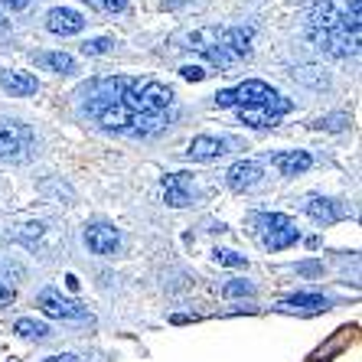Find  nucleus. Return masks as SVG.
<instances>
[{
  "label": "nucleus",
  "instance_id": "nucleus-1",
  "mask_svg": "<svg viewBox=\"0 0 362 362\" xmlns=\"http://www.w3.org/2000/svg\"><path fill=\"white\" fill-rule=\"evenodd\" d=\"M271 95H274V92H271L264 82H258V78H248V82H242L238 88H228V92L216 95V105H219V108H232V105L255 108V105H264Z\"/></svg>",
  "mask_w": 362,
  "mask_h": 362
},
{
  "label": "nucleus",
  "instance_id": "nucleus-2",
  "mask_svg": "<svg viewBox=\"0 0 362 362\" xmlns=\"http://www.w3.org/2000/svg\"><path fill=\"white\" fill-rule=\"evenodd\" d=\"M33 147V131L17 121H0V157H26Z\"/></svg>",
  "mask_w": 362,
  "mask_h": 362
},
{
  "label": "nucleus",
  "instance_id": "nucleus-3",
  "mask_svg": "<svg viewBox=\"0 0 362 362\" xmlns=\"http://www.w3.org/2000/svg\"><path fill=\"white\" fill-rule=\"evenodd\" d=\"M40 310L46 313V317H56V320H85V317H88V310H85L82 303L66 300V297H59L56 291H42Z\"/></svg>",
  "mask_w": 362,
  "mask_h": 362
},
{
  "label": "nucleus",
  "instance_id": "nucleus-4",
  "mask_svg": "<svg viewBox=\"0 0 362 362\" xmlns=\"http://www.w3.org/2000/svg\"><path fill=\"white\" fill-rule=\"evenodd\" d=\"M137 101L144 115H167V108L173 105V88L163 82H141Z\"/></svg>",
  "mask_w": 362,
  "mask_h": 362
},
{
  "label": "nucleus",
  "instance_id": "nucleus-5",
  "mask_svg": "<svg viewBox=\"0 0 362 362\" xmlns=\"http://www.w3.org/2000/svg\"><path fill=\"white\" fill-rule=\"evenodd\" d=\"M46 30L56 36H76L85 30V17L72 7H56L46 13Z\"/></svg>",
  "mask_w": 362,
  "mask_h": 362
},
{
  "label": "nucleus",
  "instance_id": "nucleus-6",
  "mask_svg": "<svg viewBox=\"0 0 362 362\" xmlns=\"http://www.w3.org/2000/svg\"><path fill=\"white\" fill-rule=\"evenodd\" d=\"M85 245L92 248L95 255H115L121 245V235L115 226H105V222H98V226H88L85 228Z\"/></svg>",
  "mask_w": 362,
  "mask_h": 362
},
{
  "label": "nucleus",
  "instance_id": "nucleus-7",
  "mask_svg": "<svg viewBox=\"0 0 362 362\" xmlns=\"http://www.w3.org/2000/svg\"><path fill=\"white\" fill-rule=\"evenodd\" d=\"M262 177H264L262 163H255V160H238V163H232V167H228L226 183H228V189H235V193H245V189H252V186L258 183Z\"/></svg>",
  "mask_w": 362,
  "mask_h": 362
},
{
  "label": "nucleus",
  "instance_id": "nucleus-8",
  "mask_svg": "<svg viewBox=\"0 0 362 362\" xmlns=\"http://www.w3.org/2000/svg\"><path fill=\"white\" fill-rule=\"evenodd\" d=\"M226 147L228 144L226 141H219V137H209V134H199V137H193L189 141V157L193 160H216V157H222L226 153Z\"/></svg>",
  "mask_w": 362,
  "mask_h": 362
},
{
  "label": "nucleus",
  "instance_id": "nucleus-9",
  "mask_svg": "<svg viewBox=\"0 0 362 362\" xmlns=\"http://www.w3.org/2000/svg\"><path fill=\"white\" fill-rule=\"evenodd\" d=\"M313 157L307 151H284L274 157V167L284 173V177H297V173H303V170H310Z\"/></svg>",
  "mask_w": 362,
  "mask_h": 362
},
{
  "label": "nucleus",
  "instance_id": "nucleus-10",
  "mask_svg": "<svg viewBox=\"0 0 362 362\" xmlns=\"http://www.w3.org/2000/svg\"><path fill=\"white\" fill-rule=\"evenodd\" d=\"M248 42H252V30H248V26H232V30H222V46H226L235 59H245V56H248V49H252Z\"/></svg>",
  "mask_w": 362,
  "mask_h": 362
},
{
  "label": "nucleus",
  "instance_id": "nucleus-11",
  "mask_svg": "<svg viewBox=\"0 0 362 362\" xmlns=\"http://www.w3.org/2000/svg\"><path fill=\"white\" fill-rule=\"evenodd\" d=\"M0 85H4L10 95H36V88H40L36 76H30V72H4Z\"/></svg>",
  "mask_w": 362,
  "mask_h": 362
},
{
  "label": "nucleus",
  "instance_id": "nucleus-12",
  "mask_svg": "<svg viewBox=\"0 0 362 362\" xmlns=\"http://www.w3.org/2000/svg\"><path fill=\"white\" fill-rule=\"evenodd\" d=\"M307 216L313 222H337L343 219V206L333 199H310L307 202Z\"/></svg>",
  "mask_w": 362,
  "mask_h": 362
},
{
  "label": "nucleus",
  "instance_id": "nucleus-13",
  "mask_svg": "<svg viewBox=\"0 0 362 362\" xmlns=\"http://www.w3.org/2000/svg\"><path fill=\"white\" fill-rule=\"evenodd\" d=\"M186 183H189V177H186V173H170V177H163V189H167V202H170V206L183 209L186 202H189V196H186Z\"/></svg>",
  "mask_w": 362,
  "mask_h": 362
},
{
  "label": "nucleus",
  "instance_id": "nucleus-14",
  "mask_svg": "<svg viewBox=\"0 0 362 362\" xmlns=\"http://www.w3.org/2000/svg\"><path fill=\"white\" fill-rule=\"evenodd\" d=\"M297 238H300V232L294 228V222L284 228H268L262 235V245L264 248H271V252H281V248H287V245H294Z\"/></svg>",
  "mask_w": 362,
  "mask_h": 362
},
{
  "label": "nucleus",
  "instance_id": "nucleus-15",
  "mask_svg": "<svg viewBox=\"0 0 362 362\" xmlns=\"http://www.w3.org/2000/svg\"><path fill=\"white\" fill-rule=\"evenodd\" d=\"M329 300L320 294H294L278 303V310H327Z\"/></svg>",
  "mask_w": 362,
  "mask_h": 362
},
{
  "label": "nucleus",
  "instance_id": "nucleus-16",
  "mask_svg": "<svg viewBox=\"0 0 362 362\" xmlns=\"http://www.w3.org/2000/svg\"><path fill=\"white\" fill-rule=\"evenodd\" d=\"M40 62H42V66H49L52 72H59V76H69V72H76V59H72L69 52H42Z\"/></svg>",
  "mask_w": 362,
  "mask_h": 362
},
{
  "label": "nucleus",
  "instance_id": "nucleus-17",
  "mask_svg": "<svg viewBox=\"0 0 362 362\" xmlns=\"http://www.w3.org/2000/svg\"><path fill=\"white\" fill-rule=\"evenodd\" d=\"M238 121H242V124H248V127H271V124H274V118H271L262 105H255V108H242V111H238Z\"/></svg>",
  "mask_w": 362,
  "mask_h": 362
},
{
  "label": "nucleus",
  "instance_id": "nucleus-18",
  "mask_svg": "<svg viewBox=\"0 0 362 362\" xmlns=\"http://www.w3.org/2000/svg\"><path fill=\"white\" fill-rule=\"evenodd\" d=\"M13 333L17 337H23V339H46L49 337V327L46 323H36V320H17V327H13Z\"/></svg>",
  "mask_w": 362,
  "mask_h": 362
},
{
  "label": "nucleus",
  "instance_id": "nucleus-19",
  "mask_svg": "<svg viewBox=\"0 0 362 362\" xmlns=\"http://www.w3.org/2000/svg\"><path fill=\"white\" fill-rule=\"evenodd\" d=\"M262 108L268 111V115H271V118H274V121H278L281 115H287V111L294 108V105H291V101H287L284 95H278V92H274V95H271V98H268V101H264V105H262Z\"/></svg>",
  "mask_w": 362,
  "mask_h": 362
},
{
  "label": "nucleus",
  "instance_id": "nucleus-20",
  "mask_svg": "<svg viewBox=\"0 0 362 362\" xmlns=\"http://www.w3.org/2000/svg\"><path fill=\"white\" fill-rule=\"evenodd\" d=\"M212 258L219 264H226V268H245V255H238V252H228V248H219V252H212Z\"/></svg>",
  "mask_w": 362,
  "mask_h": 362
},
{
  "label": "nucleus",
  "instance_id": "nucleus-21",
  "mask_svg": "<svg viewBox=\"0 0 362 362\" xmlns=\"http://www.w3.org/2000/svg\"><path fill=\"white\" fill-rule=\"evenodd\" d=\"M255 222H258L264 232H268V228H284V226H291V219H287V216H281V212H262V216H258Z\"/></svg>",
  "mask_w": 362,
  "mask_h": 362
},
{
  "label": "nucleus",
  "instance_id": "nucleus-22",
  "mask_svg": "<svg viewBox=\"0 0 362 362\" xmlns=\"http://www.w3.org/2000/svg\"><path fill=\"white\" fill-rule=\"evenodd\" d=\"M111 46H115V42H111L108 36H98V40L82 42V52H85V56H105V52H108Z\"/></svg>",
  "mask_w": 362,
  "mask_h": 362
},
{
  "label": "nucleus",
  "instance_id": "nucleus-23",
  "mask_svg": "<svg viewBox=\"0 0 362 362\" xmlns=\"http://www.w3.org/2000/svg\"><path fill=\"white\" fill-rule=\"evenodd\" d=\"M252 294H255V287L248 281H228L222 287V297H252Z\"/></svg>",
  "mask_w": 362,
  "mask_h": 362
},
{
  "label": "nucleus",
  "instance_id": "nucleus-24",
  "mask_svg": "<svg viewBox=\"0 0 362 362\" xmlns=\"http://www.w3.org/2000/svg\"><path fill=\"white\" fill-rule=\"evenodd\" d=\"M346 124H349V118H346V115H337V118H327V121L320 118L313 127H329V131H339V127H346Z\"/></svg>",
  "mask_w": 362,
  "mask_h": 362
},
{
  "label": "nucleus",
  "instance_id": "nucleus-25",
  "mask_svg": "<svg viewBox=\"0 0 362 362\" xmlns=\"http://www.w3.org/2000/svg\"><path fill=\"white\" fill-rule=\"evenodd\" d=\"M180 76H183L186 82H202V78H206V72H202L199 66H183V69H180Z\"/></svg>",
  "mask_w": 362,
  "mask_h": 362
},
{
  "label": "nucleus",
  "instance_id": "nucleus-26",
  "mask_svg": "<svg viewBox=\"0 0 362 362\" xmlns=\"http://www.w3.org/2000/svg\"><path fill=\"white\" fill-rule=\"evenodd\" d=\"M13 297H17V291L7 284V281H0V307H7V303H13Z\"/></svg>",
  "mask_w": 362,
  "mask_h": 362
},
{
  "label": "nucleus",
  "instance_id": "nucleus-27",
  "mask_svg": "<svg viewBox=\"0 0 362 362\" xmlns=\"http://www.w3.org/2000/svg\"><path fill=\"white\" fill-rule=\"evenodd\" d=\"M95 4H101L108 13H121V10L127 7V0H95Z\"/></svg>",
  "mask_w": 362,
  "mask_h": 362
},
{
  "label": "nucleus",
  "instance_id": "nucleus-28",
  "mask_svg": "<svg viewBox=\"0 0 362 362\" xmlns=\"http://www.w3.org/2000/svg\"><path fill=\"white\" fill-rule=\"evenodd\" d=\"M0 7H7V10H26V7H30V0H0Z\"/></svg>",
  "mask_w": 362,
  "mask_h": 362
},
{
  "label": "nucleus",
  "instance_id": "nucleus-29",
  "mask_svg": "<svg viewBox=\"0 0 362 362\" xmlns=\"http://www.w3.org/2000/svg\"><path fill=\"white\" fill-rule=\"evenodd\" d=\"M42 362H85L82 356H72V353H62V356H49V359H42Z\"/></svg>",
  "mask_w": 362,
  "mask_h": 362
},
{
  "label": "nucleus",
  "instance_id": "nucleus-30",
  "mask_svg": "<svg viewBox=\"0 0 362 362\" xmlns=\"http://www.w3.org/2000/svg\"><path fill=\"white\" fill-rule=\"evenodd\" d=\"M10 30V20H4V13H0V33H7Z\"/></svg>",
  "mask_w": 362,
  "mask_h": 362
}]
</instances>
